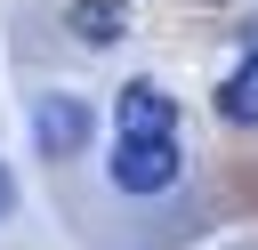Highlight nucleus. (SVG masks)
I'll use <instances>...</instances> for the list:
<instances>
[{
    "instance_id": "f257e3e1",
    "label": "nucleus",
    "mask_w": 258,
    "mask_h": 250,
    "mask_svg": "<svg viewBox=\"0 0 258 250\" xmlns=\"http://www.w3.org/2000/svg\"><path fill=\"white\" fill-rule=\"evenodd\" d=\"M177 177H185L177 137H113V194H129V202H161Z\"/></svg>"
},
{
    "instance_id": "f03ea898",
    "label": "nucleus",
    "mask_w": 258,
    "mask_h": 250,
    "mask_svg": "<svg viewBox=\"0 0 258 250\" xmlns=\"http://www.w3.org/2000/svg\"><path fill=\"white\" fill-rule=\"evenodd\" d=\"M89 121H97V105L73 97V89H56V97L32 105V145H40L48 161H73V153L89 145Z\"/></svg>"
},
{
    "instance_id": "7ed1b4c3",
    "label": "nucleus",
    "mask_w": 258,
    "mask_h": 250,
    "mask_svg": "<svg viewBox=\"0 0 258 250\" xmlns=\"http://www.w3.org/2000/svg\"><path fill=\"white\" fill-rule=\"evenodd\" d=\"M113 129L121 137H177V97L161 81H129L113 97Z\"/></svg>"
},
{
    "instance_id": "20e7f679",
    "label": "nucleus",
    "mask_w": 258,
    "mask_h": 250,
    "mask_svg": "<svg viewBox=\"0 0 258 250\" xmlns=\"http://www.w3.org/2000/svg\"><path fill=\"white\" fill-rule=\"evenodd\" d=\"M64 32L81 48H113V40H129V0H73L64 8Z\"/></svg>"
},
{
    "instance_id": "39448f33",
    "label": "nucleus",
    "mask_w": 258,
    "mask_h": 250,
    "mask_svg": "<svg viewBox=\"0 0 258 250\" xmlns=\"http://www.w3.org/2000/svg\"><path fill=\"white\" fill-rule=\"evenodd\" d=\"M218 113H226V121H258V48L218 81Z\"/></svg>"
},
{
    "instance_id": "423d86ee",
    "label": "nucleus",
    "mask_w": 258,
    "mask_h": 250,
    "mask_svg": "<svg viewBox=\"0 0 258 250\" xmlns=\"http://www.w3.org/2000/svg\"><path fill=\"white\" fill-rule=\"evenodd\" d=\"M8 210H16V177L0 169V218H8Z\"/></svg>"
}]
</instances>
